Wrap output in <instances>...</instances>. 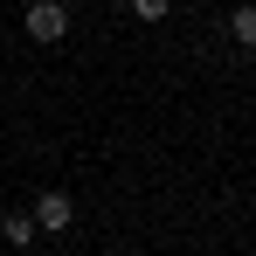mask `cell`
I'll list each match as a JSON object with an SVG mask.
<instances>
[{
  "instance_id": "2",
  "label": "cell",
  "mask_w": 256,
  "mask_h": 256,
  "mask_svg": "<svg viewBox=\"0 0 256 256\" xmlns=\"http://www.w3.org/2000/svg\"><path fill=\"white\" fill-rule=\"evenodd\" d=\"M35 228H42V236H62V228H70V222H76V201H70V194H62V187H42V194H35Z\"/></svg>"
},
{
  "instance_id": "3",
  "label": "cell",
  "mask_w": 256,
  "mask_h": 256,
  "mask_svg": "<svg viewBox=\"0 0 256 256\" xmlns=\"http://www.w3.org/2000/svg\"><path fill=\"white\" fill-rule=\"evenodd\" d=\"M35 236H42V228H35V214H0V242H7V250H35Z\"/></svg>"
},
{
  "instance_id": "4",
  "label": "cell",
  "mask_w": 256,
  "mask_h": 256,
  "mask_svg": "<svg viewBox=\"0 0 256 256\" xmlns=\"http://www.w3.org/2000/svg\"><path fill=\"white\" fill-rule=\"evenodd\" d=\"M228 35H236L242 48H256V0H242V7L228 14Z\"/></svg>"
},
{
  "instance_id": "1",
  "label": "cell",
  "mask_w": 256,
  "mask_h": 256,
  "mask_svg": "<svg viewBox=\"0 0 256 256\" xmlns=\"http://www.w3.org/2000/svg\"><path fill=\"white\" fill-rule=\"evenodd\" d=\"M21 28H28V42H62V35H70V7H62V0H28Z\"/></svg>"
},
{
  "instance_id": "5",
  "label": "cell",
  "mask_w": 256,
  "mask_h": 256,
  "mask_svg": "<svg viewBox=\"0 0 256 256\" xmlns=\"http://www.w3.org/2000/svg\"><path fill=\"white\" fill-rule=\"evenodd\" d=\"M125 7L138 14V21H166V14H173V0H125Z\"/></svg>"
}]
</instances>
